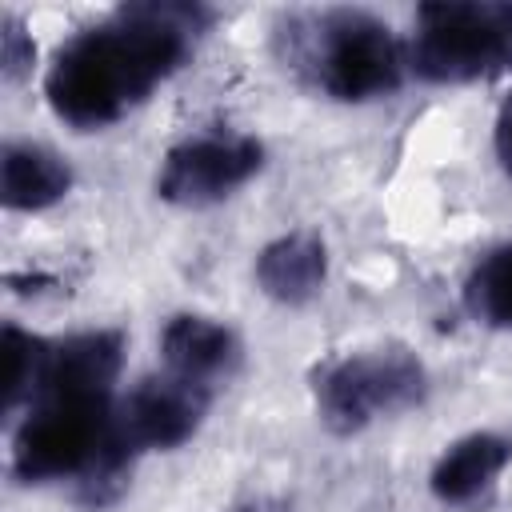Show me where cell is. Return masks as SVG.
I'll return each mask as SVG.
<instances>
[{
	"label": "cell",
	"mask_w": 512,
	"mask_h": 512,
	"mask_svg": "<svg viewBox=\"0 0 512 512\" xmlns=\"http://www.w3.org/2000/svg\"><path fill=\"white\" fill-rule=\"evenodd\" d=\"M72 188V168L40 144H8L0 156V200L12 212H44Z\"/></svg>",
	"instance_id": "obj_10"
},
{
	"label": "cell",
	"mask_w": 512,
	"mask_h": 512,
	"mask_svg": "<svg viewBox=\"0 0 512 512\" xmlns=\"http://www.w3.org/2000/svg\"><path fill=\"white\" fill-rule=\"evenodd\" d=\"M284 64L332 100H376L400 88L404 52L392 28L356 8L300 12L280 24Z\"/></svg>",
	"instance_id": "obj_3"
},
{
	"label": "cell",
	"mask_w": 512,
	"mask_h": 512,
	"mask_svg": "<svg viewBox=\"0 0 512 512\" xmlns=\"http://www.w3.org/2000/svg\"><path fill=\"white\" fill-rule=\"evenodd\" d=\"M492 144H496V160H500V168L512 176V100L500 108V116H496V136H492Z\"/></svg>",
	"instance_id": "obj_14"
},
{
	"label": "cell",
	"mask_w": 512,
	"mask_h": 512,
	"mask_svg": "<svg viewBox=\"0 0 512 512\" xmlns=\"http://www.w3.org/2000/svg\"><path fill=\"white\" fill-rule=\"evenodd\" d=\"M512 64V4L436 0L416 8L412 68L432 84H468Z\"/></svg>",
	"instance_id": "obj_5"
},
{
	"label": "cell",
	"mask_w": 512,
	"mask_h": 512,
	"mask_svg": "<svg viewBox=\"0 0 512 512\" xmlns=\"http://www.w3.org/2000/svg\"><path fill=\"white\" fill-rule=\"evenodd\" d=\"M32 60H36V44H32V36L24 32L20 16L8 12V16L0 20V72H4V80H8V84L24 80V76L32 72Z\"/></svg>",
	"instance_id": "obj_13"
},
{
	"label": "cell",
	"mask_w": 512,
	"mask_h": 512,
	"mask_svg": "<svg viewBox=\"0 0 512 512\" xmlns=\"http://www.w3.org/2000/svg\"><path fill=\"white\" fill-rule=\"evenodd\" d=\"M316 412L336 436L368 428L376 416L408 412L428 392V372L404 344L360 348L328 360L312 376Z\"/></svg>",
	"instance_id": "obj_4"
},
{
	"label": "cell",
	"mask_w": 512,
	"mask_h": 512,
	"mask_svg": "<svg viewBox=\"0 0 512 512\" xmlns=\"http://www.w3.org/2000/svg\"><path fill=\"white\" fill-rule=\"evenodd\" d=\"M160 352H164V368L196 380L204 388H212L216 380H228L232 368L240 364V340L228 324L196 316V312H180L164 324L160 336Z\"/></svg>",
	"instance_id": "obj_7"
},
{
	"label": "cell",
	"mask_w": 512,
	"mask_h": 512,
	"mask_svg": "<svg viewBox=\"0 0 512 512\" xmlns=\"http://www.w3.org/2000/svg\"><path fill=\"white\" fill-rule=\"evenodd\" d=\"M464 304L492 328H512V244L492 248L464 284Z\"/></svg>",
	"instance_id": "obj_11"
},
{
	"label": "cell",
	"mask_w": 512,
	"mask_h": 512,
	"mask_svg": "<svg viewBox=\"0 0 512 512\" xmlns=\"http://www.w3.org/2000/svg\"><path fill=\"white\" fill-rule=\"evenodd\" d=\"M264 168V144L244 132H200L164 152L156 196L176 208H208Z\"/></svg>",
	"instance_id": "obj_6"
},
{
	"label": "cell",
	"mask_w": 512,
	"mask_h": 512,
	"mask_svg": "<svg viewBox=\"0 0 512 512\" xmlns=\"http://www.w3.org/2000/svg\"><path fill=\"white\" fill-rule=\"evenodd\" d=\"M228 512H284V504L280 500H244V504H236Z\"/></svg>",
	"instance_id": "obj_15"
},
{
	"label": "cell",
	"mask_w": 512,
	"mask_h": 512,
	"mask_svg": "<svg viewBox=\"0 0 512 512\" xmlns=\"http://www.w3.org/2000/svg\"><path fill=\"white\" fill-rule=\"evenodd\" d=\"M4 352H8V376H4V412H16V404L40 384L44 376V360H48V340L20 332L16 324L4 328Z\"/></svg>",
	"instance_id": "obj_12"
},
{
	"label": "cell",
	"mask_w": 512,
	"mask_h": 512,
	"mask_svg": "<svg viewBox=\"0 0 512 512\" xmlns=\"http://www.w3.org/2000/svg\"><path fill=\"white\" fill-rule=\"evenodd\" d=\"M508 460H512V440H504L496 432L460 436L436 460V468L428 476V488L440 504H452V508L484 504L496 476L508 468Z\"/></svg>",
	"instance_id": "obj_8"
},
{
	"label": "cell",
	"mask_w": 512,
	"mask_h": 512,
	"mask_svg": "<svg viewBox=\"0 0 512 512\" xmlns=\"http://www.w3.org/2000/svg\"><path fill=\"white\" fill-rule=\"evenodd\" d=\"M208 20L200 4H128L76 32L44 76L52 112L80 132L120 120L188 60Z\"/></svg>",
	"instance_id": "obj_1"
},
{
	"label": "cell",
	"mask_w": 512,
	"mask_h": 512,
	"mask_svg": "<svg viewBox=\"0 0 512 512\" xmlns=\"http://www.w3.org/2000/svg\"><path fill=\"white\" fill-rule=\"evenodd\" d=\"M120 332H80L48 344L32 408L12 436V476L24 484L84 476L112 424Z\"/></svg>",
	"instance_id": "obj_2"
},
{
	"label": "cell",
	"mask_w": 512,
	"mask_h": 512,
	"mask_svg": "<svg viewBox=\"0 0 512 512\" xmlns=\"http://www.w3.org/2000/svg\"><path fill=\"white\" fill-rule=\"evenodd\" d=\"M324 276H328V252H324V240L308 228L276 236L256 256L260 292L272 296L276 304H288V308H300L312 296H320Z\"/></svg>",
	"instance_id": "obj_9"
}]
</instances>
